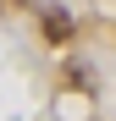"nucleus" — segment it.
<instances>
[{
  "instance_id": "f257e3e1",
  "label": "nucleus",
  "mask_w": 116,
  "mask_h": 121,
  "mask_svg": "<svg viewBox=\"0 0 116 121\" xmlns=\"http://www.w3.org/2000/svg\"><path fill=\"white\" fill-rule=\"evenodd\" d=\"M44 33H50V44H66V39H72V17L50 6V11H44Z\"/></svg>"
}]
</instances>
